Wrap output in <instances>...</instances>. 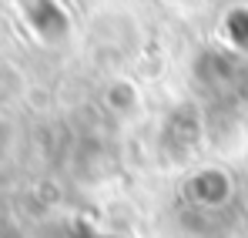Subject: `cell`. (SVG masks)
Returning a JSON list of instances; mask_svg holds the SVG:
<instances>
[{
    "mask_svg": "<svg viewBox=\"0 0 248 238\" xmlns=\"http://www.w3.org/2000/svg\"><path fill=\"white\" fill-rule=\"evenodd\" d=\"M235 181L228 178L225 168H198L188 181H185V198L198 208H221L232 198Z\"/></svg>",
    "mask_w": 248,
    "mask_h": 238,
    "instance_id": "1",
    "label": "cell"
},
{
    "mask_svg": "<svg viewBox=\"0 0 248 238\" xmlns=\"http://www.w3.org/2000/svg\"><path fill=\"white\" fill-rule=\"evenodd\" d=\"M245 211H248V195H245Z\"/></svg>",
    "mask_w": 248,
    "mask_h": 238,
    "instance_id": "2",
    "label": "cell"
}]
</instances>
